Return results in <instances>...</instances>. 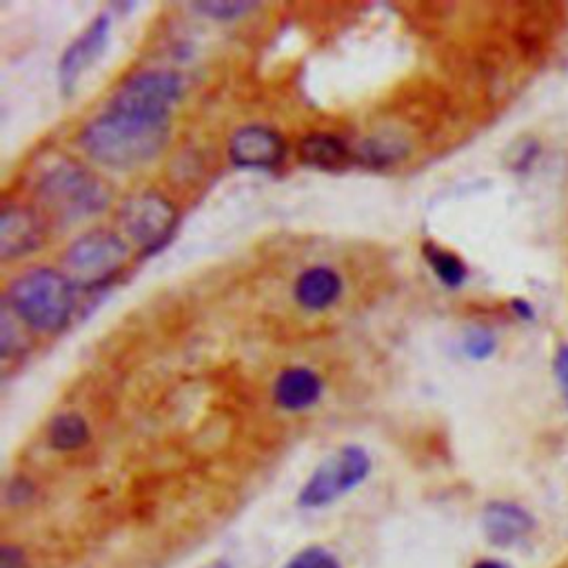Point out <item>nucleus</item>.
I'll return each instance as SVG.
<instances>
[{
	"label": "nucleus",
	"instance_id": "20e7f679",
	"mask_svg": "<svg viewBox=\"0 0 568 568\" xmlns=\"http://www.w3.org/2000/svg\"><path fill=\"white\" fill-rule=\"evenodd\" d=\"M129 244L113 231L93 229L78 235L62 255V273L75 288L91 291L109 284L126 264Z\"/></svg>",
	"mask_w": 568,
	"mask_h": 568
},
{
	"label": "nucleus",
	"instance_id": "0eeeda50",
	"mask_svg": "<svg viewBox=\"0 0 568 568\" xmlns=\"http://www.w3.org/2000/svg\"><path fill=\"white\" fill-rule=\"evenodd\" d=\"M182 89L184 80L178 71L146 69L126 78L109 104L155 118H171L173 104L180 100Z\"/></svg>",
	"mask_w": 568,
	"mask_h": 568
},
{
	"label": "nucleus",
	"instance_id": "393cba45",
	"mask_svg": "<svg viewBox=\"0 0 568 568\" xmlns=\"http://www.w3.org/2000/svg\"><path fill=\"white\" fill-rule=\"evenodd\" d=\"M473 568H510V566L499 559H479L473 564Z\"/></svg>",
	"mask_w": 568,
	"mask_h": 568
},
{
	"label": "nucleus",
	"instance_id": "5701e85b",
	"mask_svg": "<svg viewBox=\"0 0 568 568\" xmlns=\"http://www.w3.org/2000/svg\"><path fill=\"white\" fill-rule=\"evenodd\" d=\"M29 561H27V552L18 546H11V544H4L2 550H0V568H27Z\"/></svg>",
	"mask_w": 568,
	"mask_h": 568
},
{
	"label": "nucleus",
	"instance_id": "4468645a",
	"mask_svg": "<svg viewBox=\"0 0 568 568\" xmlns=\"http://www.w3.org/2000/svg\"><path fill=\"white\" fill-rule=\"evenodd\" d=\"M297 153L304 164L322 169V171L342 169L351 158L348 144L339 135L326 133V131H315V133L304 135L300 140Z\"/></svg>",
	"mask_w": 568,
	"mask_h": 568
},
{
	"label": "nucleus",
	"instance_id": "aec40b11",
	"mask_svg": "<svg viewBox=\"0 0 568 568\" xmlns=\"http://www.w3.org/2000/svg\"><path fill=\"white\" fill-rule=\"evenodd\" d=\"M497 346V339L490 331L486 328H470L466 335H464V353L470 357V359H486L493 355Z\"/></svg>",
	"mask_w": 568,
	"mask_h": 568
},
{
	"label": "nucleus",
	"instance_id": "b1692460",
	"mask_svg": "<svg viewBox=\"0 0 568 568\" xmlns=\"http://www.w3.org/2000/svg\"><path fill=\"white\" fill-rule=\"evenodd\" d=\"M513 308H515L517 315H521V317H532V308L528 306L526 300H513Z\"/></svg>",
	"mask_w": 568,
	"mask_h": 568
},
{
	"label": "nucleus",
	"instance_id": "412c9836",
	"mask_svg": "<svg viewBox=\"0 0 568 568\" xmlns=\"http://www.w3.org/2000/svg\"><path fill=\"white\" fill-rule=\"evenodd\" d=\"M31 497H33V484H31L29 479L18 477V479H13V481H9V484H7V490H4V499H7V504L18 506V504L29 501Z\"/></svg>",
	"mask_w": 568,
	"mask_h": 568
},
{
	"label": "nucleus",
	"instance_id": "a878e982",
	"mask_svg": "<svg viewBox=\"0 0 568 568\" xmlns=\"http://www.w3.org/2000/svg\"><path fill=\"white\" fill-rule=\"evenodd\" d=\"M206 568H231L226 561H215V564H211V566H206Z\"/></svg>",
	"mask_w": 568,
	"mask_h": 568
},
{
	"label": "nucleus",
	"instance_id": "f03ea898",
	"mask_svg": "<svg viewBox=\"0 0 568 568\" xmlns=\"http://www.w3.org/2000/svg\"><path fill=\"white\" fill-rule=\"evenodd\" d=\"M75 286L51 266H33L13 277L4 291V306L38 333H58L71 320Z\"/></svg>",
	"mask_w": 568,
	"mask_h": 568
},
{
	"label": "nucleus",
	"instance_id": "1a4fd4ad",
	"mask_svg": "<svg viewBox=\"0 0 568 568\" xmlns=\"http://www.w3.org/2000/svg\"><path fill=\"white\" fill-rule=\"evenodd\" d=\"M286 140L268 124H244L229 140V158L240 169L271 171L284 162Z\"/></svg>",
	"mask_w": 568,
	"mask_h": 568
},
{
	"label": "nucleus",
	"instance_id": "dca6fc26",
	"mask_svg": "<svg viewBox=\"0 0 568 568\" xmlns=\"http://www.w3.org/2000/svg\"><path fill=\"white\" fill-rule=\"evenodd\" d=\"M422 253H424V260L428 262L430 271L435 273V277L448 286V288H459L466 277H468V268L464 264L462 257H457L455 253L433 244V242H424L422 246Z\"/></svg>",
	"mask_w": 568,
	"mask_h": 568
},
{
	"label": "nucleus",
	"instance_id": "9d476101",
	"mask_svg": "<svg viewBox=\"0 0 568 568\" xmlns=\"http://www.w3.org/2000/svg\"><path fill=\"white\" fill-rule=\"evenodd\" d=\"M44 242V226L40 217L20 204L4 206L0 213V257L2 262L24 257L38 251Z\"/></svg>",
	"mask_w": 568,
	"mask_h": 568
},
{
	"label": "nucleus",
	"instance_id": "ddd939ff",
	"mask_svg": "<svg viewBox=\"0 0 568 568\" xmlns=\"http://www.w3.org/2000/svg\"><path fill=\"white\" fill-rule=\"evenodd\" d=\"M342 288L344 284L335 268L326 264H315L297 275L293 284V297L302 308L317 313L331 308L339 300Z\"/></svg>",
	"mask_w": 568,
	"mask_h": 568
},
{
	"label": "nucleus",
	"instance_id": "f3484780",
	"mask_svg": "<svg viewBox=\"0 0 568 568\" xmlns=\"http://www.w3.org/2000/svg\"><path fill=\"white\" fill-rule=\"evenodd\" d=\"M406 151L408 149H406V144L402 140H395V138H371V140H364L359 144L357 158L366 166L382 169V166L399 162L406 155Z\"/></svg>",
	"mask_w": 568,
	"mask_h": 568
},
{
	"label": "nucleus",
	"instance_id": "6e6552de",
	"mask_svg": "<svg viewBox=\"0 0 568 568\" xmlns=\"http://www.w3.org/2000/svg\"><path fill=\"white\" fill-rule=\"evenodd\" d=\"M111 33V16L106 11H100L62 51L58 60V87L64 95L73 93L78 80L87 69L93 67V62L102 55L106 49Z\"/></svg>",
	"mask_w": 568,
	"mask_h": 568
},
{
	"label": "nucleus",
	"instance_id": "4be33fe9",
	"mask_svg": "<svg viewBox=\"0 0 568 568\" xmlns=\"http://www.w3.org/2000/svg\"><path fill=\"white\" fill-rule=\"evenodd\" d=\"M555 377L561 388V395L568 404V344H561L555 355Z\"/></svg>",
	"mask_w": 568,
	"mask_h": 568
},
{
	"label": "nucleus",
	"instance_id": "39448f33",
	"mask_svg": "<svg viewBox=\"0 0 568 568\" xmlns=\"http://www.w3.org/2000/svg\"><path fill=\"white\" fill-rule=\"evenodd\" d=\"M373 462L357 444H346L315 466L297 493V506L306 510L326 508L355 490L368 477Z\"/></svg>",
	"mask_w": 568,
	"mask_h": 568
},
{
	"label": "nucleus",
	"instance_id": "7ed1b4c3",
	"mask_svg": "<svg viewBox=\"0 0 568 568\" xmlns=\"http://www.w3.org/2000/svg\"><path fill=\"white\" fill-rule=\"evenodd\" d=\"M36 193L60 222H82L102 213L109 204L104 182L73 160H60L49 166L40 175Z\"/></svg>",
	"mask_w": 568,
	"mask_h": 568
},
{
	"label": "nucleus",
	"instance_id": "2eb2a0df",
	"mask_svg": "<svg viewBox=\"0 0 568 568\" xmlns=\"http://www.w3.org/2000/svg\"><path fill=\"white\" fill-rule=\"evenodd\" d=\"M91 433H89V424L87 419L75 413V410H64V413H58L49 428H47V439H49V446L53 450H60V453H71V450H78L82 448L87 442H89Z\"/></svg>",
	"mask_w": 568,
	"mask_h": 568
},
{
	"label": "nucleus",
	"instance_id": "a211bd4d",
	"mask_svg": "<svg viewBox=\"0 0 568 568\" xmlns=\"http://www.w3.org/2000/svg\"><path fill=\"white\" fill-rule=\"evenodd\" d=\"M255 7H257L255 2H242V0H206V2L193 4L195 11L213 20H237L244 13H251Z\"/></svg>",
	"mask_w": 568,
	"mask_h": 568
},
{
	"label": "nucleus",
	"instance_id": "9b49d317",
	"mask_svg": "<svg viewBox=\"0 0 568 568\" xmlns=\"http://www.w3.org/2000/svg\"><path fill=\"white\" fill-rule=\"evenodd\" d=\"M481 530L490 546L513 548L535 530V517L515 501L495 499L481 510Z\"/></svg>",
	"mask_w": 568,
	"mask_h": 568
},
{
	"label": "nucleus",
	"instance_id": "f257e3e1",
	"mask_svg": "<svg viewBox=\"0 0 568 568\" xmlns=\"http://www.w3.org/2000/svg\"><path fill=\"white\" fill-rule=\"evenodd\" d=\"M171 118H155L106 104L78 133L80 149L109 169L126 171L151 162L169 142Z\"/></svg>",
	"mask_w": 568,
	"mask_h": 568
},
{
	"label": "nucleus",
	"instance_id": "6ab92c4d",
	"mask_svg": "<svg viewBox=\"0 0 568 568\" xmlns=\"http://www.w3.org/2000/svg\"><path fill=\"white\" fill-rule=\"evenodd\" d=\"M282 568H342V564L331 550L322 546H306L295 552Z\"/></svg>",
	"mask_w": 568,
	"mask_h": 568
},
{
	"label": "nucleus",
	"instance_id": "423d86ee",
	"mask_svg": "<svg viewBox=\"0 0 568 568\" xmlns=\"http://www.w3.org/2000/svg\"><path fill=\"white\" fill-rule=\"evenodd\" d=\"M118 222L131 240L151 253L169 242L178 222V211L162 193L140 191L120 204Z\"/></svg>",
	"mask_w": 568,
	"mask_h": 568
},
{
	"label": "nucleus",
	"instance_id": "f8f14e48",
	"mask_svg": "<svg viewBox=\"0 0 568 568\" xmlns=\"http://www.w3.org/2000/svg\"><path fill=\"white\" fill-rule=\"evenodd\" d=\"M273 402L286 413H300L315 406L324 393L322 377L308 366H288L273 382Z\"/></svg>",
	"mask_w": 568,
	"mask_h": 568
}]
</instances>
